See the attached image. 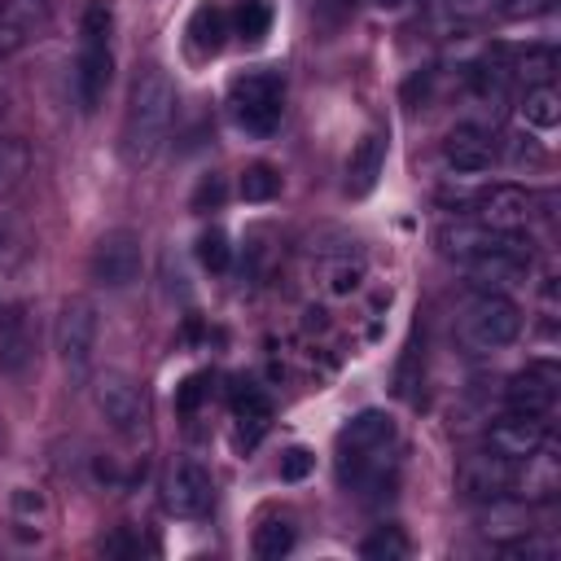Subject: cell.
I'll return each mask as SVG.
<instances>
[{
  "instance_id": "obj_1",
  "label": "cell",
  "mask_w": 561,
  "mask_h": 561,
  "mask_svg": "<svg viewBox=\"0 0 561 561\" xmlns=\"http://www.w3.org/2000/svg\"><path fill=\"white\" fill-rule=\"evenodd\" d=\"M171 118H175V83L167 79V70L158 66L136 70L131 92H127V114H123V140H118L123 162L149 167L162 153Z\"/></svg>"
},
{
  "instance_id": "obj_2",
  "label": "cell",
  "mask_w": 561,
  "mask_h": 561,
  "mask_svg": "<svg viewBox=\"0 0 561 561\" xmlns=\"http://www.w3.org/2000/svg\"><path fill=\"white\" fill-rule=\"evenodd\" d=\"M394 416L381 408H364L346 421V430L337 434V469L342 482H351L355 491H381L394 473H390V451H394Z\"/></svg>"
},
{
  "instance_id": "obj_3",
  "label": "cell",
  "mask_w": 561,
  "mask_h": 561,
  "mask_svg": "<svg viewBox=\"0 0 561 561\" xmlns=\"http://www.w3.org/2000/svg\"><path fill=\"white\" fill-rule=\"evenodd\" d=\"M110 31H114V9L105 0H88L79 13V57H75V96L83 114L101 110L110 75H114Z\"/></svg>"
},
{
  "instance_id": "obj_4",
  "label": "cell",
  "mask_w": 561,
  "mask_h": 561,
  "mask_svg": "<svg viewBox=\"0 0 561 561\" xmlns=\"http://www.w3.org/2000/svg\"><path fill=\"white\" fill-rule=\"evenodd\" d=\"M517 333H522V307H517L508 294H486V289H478V294L465 302V311H460V342H465L469 351H478V355L513 346Z\"/></svg>"
},
{
  "instance_id": "obj_5",
  "label": "cell",
  "mask_w": 561,
  "mask_h": 561,
  "mask_svg": "<svg viewBox=\"0 0 561 561\" xmlns=\"http://www.w3.org/2000/svg\"><path fill=\"white\" fill-rule=\"evenodd\" d=\"M228 110H232V123L241 131L272 136L280 127V114H285V79L276 70H250V75L232 79Z\"/></svg>"
},
{
  "instance_id": "obj_6",
  "label": "cell",
  "mask_w": 561,
  "mask_h": 561,
  "mask_svg": "<svg viewBox=\"0 0 561 561\" xmlns=\"http://www.w3.org/2000/svg\"><path fill=\"white\" fill-rule=\"evenodd\" d=\"M465 272L473 280V289H486V294H508L517 285H526V272H530V241H522L517 232H504L500 245L465 259Z\"/></svg>"
},
{
  "instance_id": "obj_7",
  "label": "cell",
  "mask_w": 561,
  "mask_h": 561,
  "mask_svg": "<svg viewBox=\"0 0 561 561\" xmlns=\"http://www.w3.org/2000/svg\"><path fill=\"white\" fill-rule=\"evenodd\" d=\"M140 267H145V250H140V237L131 228H110L96 237L92 259H88V272L96 285L127 289L131 280H140Z\"/></svg>"
},
{
  "instance_id": "obj_8",
  "label": "cell",
  "mask_w": 561,
  "mask_h": 561,
  "mask_svg": "<svg viewBox=\"0 0 561 561\" xmlns=\"http://www.w3.org/2000/svg\"><path fill=\"white\" fill-rule=\"evenodd\" d=\"M469 210L478 224H486L495 232H522L535 215V197L517 184H491V188H478L469 197Z\"/></svg>"
},
{
  "instance_id": "obj_9",
  "label": "cell",
  "mask_w": 561,
  "mask_h": 561,
  "mask_svg": "<svg viewBox=\"0 0 561 561\" xmlns=\"http://www.w3.org/2000/svg\"><path fill=\"white\" fill-rule=\"evenodd\" d=\"M513 473H517V465L486 447V451H469V456L460 460V469H456V486H460L465 500L491 504V500H500V495L513 491Z\"/></svg>"
},
{
  "instance_id": "obj_10",
  "label": "cell",
  "mask_w": 561,
  "mask_h": 561,
  "mask_svg": "<svg viewBox=\"0 0 561 561\" xmlns=\"http://www.w3.org/2000/svg\"><path fill=\"white\" fill-rule=\"evenodd\" d=\"M57 351L70 373H83L96 351V307L88 298H66L57 316Z\"/></svg>"
},
{
  "instance_id": "obj_11",
  "label": "cell",
  "mask_w": 561,
  "mask_h": 561,
  "mask_svg": "<svg viewBox=\"0 0 561 561\" xmlns=\"http://www.w3.org/2000/svg\"><path fill=\"white\" fill-rule=\"evenodd\" d=\"M162 500H167V508H171L175 517H202V513H210V504H215V482H210V473H206L197 460L180 456V460H171V469H167Z\"/></svg>"
},
{
  "instance_id": "obj_12",
  "label": "cell",
  "mask_w": 561,
  "mask_h": 561,
  "mask_svg": "<svg viewBox=\"0 0 561 561\" xmlns=\"http://www.w3.org/2000/svg\"><path fill=\"white\" fill-rule=\"evenodd\" d=\"M443 162L456 175H482L495 162V136L482 123H456L443 136Z\"/></svg>"
},
{
  "instance_id": "obj_13",
  "label": "cell",
  "mask_w": 561,
  "mask_h": 561,
  "mask_svg": "<svg viewBox=\"0 0 561 561\" xmlns=\"http://www.w3.org/2000/svg\"><path fill=\"white\" fill-rule=\"evenodd\" d=\"M548 443V421L530 416V412H504L491 430H486V447L500 451L504 460H526L530 451H539Z\"/></svg>"
},
{
  "instance_id": "obj_14",
  "label": "cell",
  "mask_w": 561,
  "mask_h": 561,
  "mask_svg": "<svg viewBox=\"0 0 561 561\" xmlns=\"http://www.w3.org/2000/svg\"><path fill=\"white\" fill-rule=\"evenodd\" d=\"M504 403H508V412L548 416L552 403H557V368H552V364H526L522 373L508 377Z\"/></svg>"
},
{
  "instance_id": "obj_15",
  "label": "cell",
  "mask_w": 561,
  "mask_h": 561,
  "mask_svg": "<svg viewBox=\"0 0 561 561\" xmlns=\"http://www.w3.org/2000/svg\"><path fill=\"white\" fill-rule=\"evenodd\" d=\"M96 408H101V416H105L114 430H123V434H136V430L145 425V399H140V390H136V381L123 377V373L96 377Z\"/></svg>"
},
{
  "instance_id": "obj_16",
  "label": "cell",
  "mask_w": 561,
  "mask_h": 561,
  "mask_svg": "<svg viewBox=\"0 0 561 561\" xmlns=\"http://www.w3.org/2000/svg\"><path fill=\"white\" fill-rule=\"evenodd\" d=\"M381 167H386V131H364L346 158V193L368 197L381 180Z\"/></svg>"
},
{
  "instance_id": "obj_17",
  "label": "cell",
  "mask_w": 561,
  "mask_h": 561,
  "mask_svg": "<svg viewBox=\"0 0 561 561\" xmlns=\"http://www.w3.org/2000/svg\"><path fill=\"white\" fill-rule=\"evenodd\" d=\"M232 416H237L241 443H259L263 430L272 425V403L254 381H232Z\"/></svg>"
},
{
  "instance_id": "obj_18",
  "label": "cell",
  "mask_w": 561,
  "mask_h": 561,
  "mask_svg": "<svg viewBox=\"0 0 561 561\" xmlns=\"http://www.w3.org/2000/svg\"><path fill=\"white\" fill-rule=\"evenodd\" d=\"M504 241V232H495V228H486V224H465V219H456V224H443L438 228V245H443V254L447 259H473V254H482V250H491V245H500Z\"/></svg>"
},
{
  "instance_id": "obj_19",
  "label": "cell",
  "mask_w": 561,
  "mask_h": 561,
  "mask_svg": "<svg viewBox=\"0 0 561 561\" xmlns=\"http://www.w3.org/2000/svg\"><path fill=\"white\" fill-rule=\"evenodd\" d=\"M320 276H324V285H329L333 294H346V289H355V285H359V276H364V259L342 241V250L324 254Z\"/></svg>"
},
{
  "instance_id": "obj_20",
  "label": "cell",
  "mask_w": 561,
  "mask_h": 561,
  "mask_svg": "<svg viewBox=\"0 0 561 561\" xmlns=\"http://www.w3.org/2000/svg\"><path fill=\"white\" fill-rule=\"evenodd\" d=\"M522 118L530 123V127H557L561 123V96H557V88L552 83H535V88H526V96H522Z\"/></svg>"
},
{
  "instance_id": "obj_21",
  "label": "cell",
  "mask_w": 561,
  "mask_h": 561,
  "mask_svg": "<svg viewBox=\"0 0 561 561\" xmlns=\"http://www.w3.org/2000/svg\"><path fill=\"white\" fill-rule=\"evenodd\" d=\"M250 548H254V557H263V561H280V557L294 548V522H289V517H267V522H259Z\"/></svg>"
},
{
  "instance_id": "obj_22",
  "label": "cell",
  "mask_w": 561,
  "mask_h": 561,
  "mask_svg": "<svg viewBox=\"0 0 561 561\" xmlns=\"http://www.w3.org/2000/svg\"><path fill=\"white\" fill-rule=\"evenodd\" d=\"M224 9L219 4H202L197 13H193V22H188V35H193V48L197 53H219L224 48Z\"/></svg>"
},
{
  "instance_id": "obj_23",
  "label": "cell",
  "mask_w": 561,
  "mask_h": 561,
  "mask_svg": "<svg viewBox=\"0 0 561 561\" xmlns=\"http://www.w3.org/2000/svg\"><path fill=\"white\" fill-rule=\"evenodd\" d=\"M412 552V543H408V535L399 530V526H377L364 543H359V557L364 561H403Z\"/></svg>"
},
{
  "instance_id": "obj_24",
  "label": "cell",
  "mask_w": 561,
  "mask_h": 561,
  "mask_svg": "<svg viewBox=\"0 0 561 561\" xmlns=\"http://www.w3.org/2000/svg\"><path fill=\"white\" fill-rule=\"evenodd\" d=\"M232 26H237V35L245 44H259L267 35V26H272V4L267 0H241L237 13H232Z\"/></svg>"
},
{
  "instance_id": "obj_25",
  "label": "cell",
  "mask_w": 561,
  "mask_h": 561,
  "mask_svg": "<svg viewBox=\"0 0 561 561\" xmlns=\"http://www.w3.org/2000/svg\"><path fill=\"white\" fill-rule=\"evenodd\" d=\"M280 193V175H276V167H267V162H250L245 171H241V197L245 202H272Z\"/></svg>"
},
{
  "instance_id": "obj_26",
  "label": "cell",
  "mask_w": 561,
  "mask_h": 561,
  "mask_svg": "<svg viewBox=\"0 0 561 561\" xmlns=\"http://www.w3.org/2000/svg\"><path fill=\"white\" fill-rule=\"evenodd\" d=\"M197 259H202V267H210V272H224V267H228L232 245H228L224 228H206V232L197 237Z\"/></svg>"
},
{
  "instance_id": "obj_27",
  "label": "cell",
  "mask_w": 561,
  "mask_h": 561,
  "mask_svg": "<svg viewBox=\"0 0 561 561\" xmlns=\"http://www.w3.org/2000/svg\"><path fill=\"white\" fill-rule=\"evenodd\" d=\"M552 70H557V53L552 48H526L522 57V79L535 88V83H552Z\"/></svg>"
},
{
  "instance_id": "obj_28",
  "label": "cell",
  "mask_w": 561,
  "mask_h": 561,
  "mask_svg": "<svg viewBox=\"0 0 561 561\" xmlns=\"http://www.w3.org/2000/svg\"><path fill=\"white\" fill-rule=\"evenodd\" d=\"M206 390H210V377L206 373H193L180 390H175V412H184V416H193L197 412V403L206 399Z\"/></svg>"
},
{
  "instance_id": "obj_29",
  "label": "cell",
  "mask_w": 561,
  "mask_h": 561,
  "mask_svg": "<svg viewBox=\"0 0 561 561\" xmlns=\"http://www.w3.org/2000/svg\"><path fill=\"white\" fill-rule=\"evenodd\" d=\"M224 197H228L224 175H202V184H197V193H193V210H219Z\"/></svg>"
},
{
  "instance_id": "obj_30",
  "label": "cell",
  "mask_w": 561,
  "mask_h": 561,
  "mask_svg": "<svg viewBox=\"0 0 561 561\" xmlns=\"http://www.w3.org/2000/svg\"><path fill=\"white\" fill-rule=\"evenodd\" d=\"M311 469H316V456H311L307 447H289V451L280 456V478H285V482H302Z\"/></svg>"
},
{
  "instance_id": "obj_31",
  "label": "cell",
  "mask_w": 561,
  "mask_h": 561,
  "mask_svg": "<svg viewBox=\"0 0 561 561\" xmlns=\"http://www.w3.org/2000/svg\"><path fill=\"white\" fill-rule=\"evenodd\" d=\"M548 4L552 0H500V13L513 18V22H522V18H539Z\"/></svg>"
},
{
  "instance_id": "obj_32",
  "label": "cell",
  "mask_w": 561,
  "mask_h": 561,
  "mask_svg": "<svg viewBox=\"0 0 561 561\" xmlns=\"http://www.w3.org/2000/svg\"><path fill=\"white\" fill-rule=\"evenodd\" d=\"M373 4H377V9H399L403 0H373Z\"/></svg>"
},
{
  "instance_id": "obj_33",
  "label": "cell",
  "mask_w": 561,
  "mask_h": 561,
  "mask_svg": "<svg viewBox=\"0 0 561 561\" xmlns=\"http://www.w3.org/2000/svg\"><path fill=\"white\" fill-rule=\"evenodd\" d=\"M460 4H469V9H482V4H491V0H460Z\"/></svg>"
}]
</instances>
